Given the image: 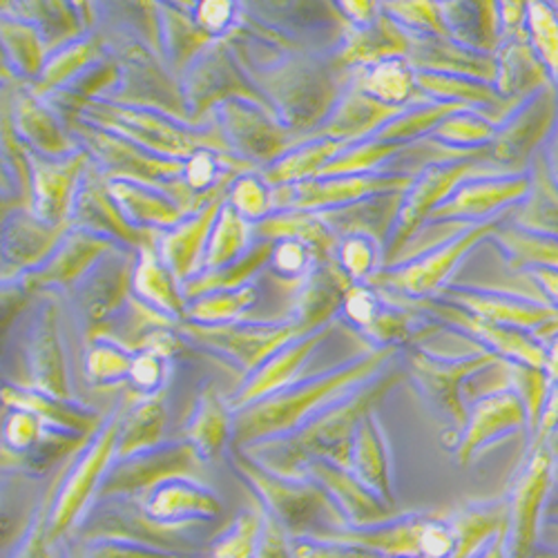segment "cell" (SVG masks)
Returning a JSON list of instances; mask_svg holds the SVG:
<instances>
[{
    "instance_id": "obj_1",
    "label": "cell",
    "mask_w": 558,
    "mask_h": 558,
    "mask_svg": "<svg viewBox=\"0 0 558 558\" xmlns=\"http://www.w3.org/2000/svg\"><path fill=\"white\" fill-rule=\"evenodd\" d=\"M402 383H407L404 362L393 368L387 366L376 378L319 409L295 432L259 440L242 449L266 470L282 476H304L306 462L313 458L331 460L349 468L351 447L360 423Z\"/></svg>"
},
{
    "instance_id": "obj_2",
    "label": "cell",
    "mask_w": 558,
    "mask_h": 558,
    "mask_svg": "<svg viewBox=\"0 0 558 558\" xmlns=\"http://www.w3.org/2000/svg\"><path fill=\"white\" fill-rule=\"evenodd\" d=\"M400 347L371 349L366 355L342 366L324 371V374L300 378L282 391L270 393L240 411L232 421L230 447H248L259 440L284 436L295 432L302 423L319 409L331 404L351 389L376 378L385 371Z\"/></svg>"
},
{
    "instance_id": "obj_3",
    "label": "cell",
    "mask_w": 558,
    "mask_h": 558,
    "mask_svg": "<svg viewBox=\"0 0 558 558\" xmlns=\"http://www.w3.org/2000/svg\"><path fill=\"white\" fill-rule=\"evenodd\" d=\"M230 462L264 514L282 523L291 536H311L344 525L327 492L313 478L270 472L238 447H230Z\"/></svg>"
},
{
    "instance_id": "obj_4",
    "label": "cell",
    "mask_w": 558,
    "mask_h": 558,
    "mask_svg": "<svg viewBox=\"0 0 558 558\" xmlns=\"http://www.w3.org/2000/svg\"><path fill=\"white\" fill-rule=\"evenodd\" d=\"M123 396L114 402L101 429L57 470V492L50 509V536L54 543L70 541L87 509L99 498L104 481L117 460Z\"/></svg>"
},
{
    "instance_id": "obj_5",
    "label": "cell",
    "mask_w": 558,
    "mask_h": 558,
    "mask_svg": "<svg viewBox=\"0 0 558 558\" xmlns=\"http://www.w3.org/2000/svg\"><path fill=\"white\" fill-rule=\"evenodd\" d=\"M97 538H123L191 556H204L210 549L204 525L161 523L148 514L138 496H104L92 502L70 541L89 543Z\"/></svg>"
},
{
    "instance_id": "obj_6",
    "label": "cell",
    "mask_w": 558,
    "mask_h": 558,
    "mask_svg": "<svg viewBox=\"0 0 558 558\" xmlns=\"http://www.w3.org/2000/svg\"><path fill=\"white\" fill-rule=\"evenodd\" d=\"M311 536L351 543L385 558H451L458 547L451 511H407L374 525H340Z\"/></svg>"
},
{
    "instance_id": "obj_7",
    "label": "cell",
    "mask_w": 558,
    "mask_h": 558,
    "mask_svg": "<svg viewBox=\"0 0 558 558\" xmlns=\"http://www.w3.org/2000/svg\"><path fill=\"white\" fill-rule=\"evenodd\" d=\"M500 360V355L478 349L470 355H440L413 347L407 353V380L413 385L417 396L434 411V415L445 425L442 442L456 447L464 425H468L470 407L462 400V387L470 376L483 366Z\"/></svg>"
},
{
    "instance_id": "obj_8",
    "label": "cell",
    "mask_w": 558,
    "mask_h": 558,
    "mask_svg": "<svg viewBox=\"0 0 558 558\" xmlns=\"http://www.w3.org/2000/svg\"><path fill=\"white\" fill-rule=\"evenodd\" d=\"M204 460L185 438H168L157 447L117 458L104 481V496H146L157 485L179 478L197 476Z\"/></svg>"
},
{
    "instance_id": "obj_9",
    "label": "cell",
    "mask_w": 558,
    "mask_h": 558,
    "mask_svg": "<svg viewBox=\"0 0 558 558\" xmlns=\"http://www.w3.org/2000/svg\"><path fill=\"white\" fill-rule=\"evenodd\" d=\"M554 485V460L545 449L527 451L521 470L507 498V554L509 558H532L538 547L543 509Z\"/></svg>"
},
{
    "instance_id": "obj_10",
    "label": "cell",
    "mask_w": 558,
    "mask_h": 558,
    "mask_svg": "<svg viewBox=\"0 0 558 558\" xmlns=\"http://www.w3.org/2000/svg\"><path fill=\"white\" fill-rule=\"evenodd\" d=\"M181 333L210 355L235 364L242 371V380L300 336L291 327H189Z\"/></svg>"
},
{
    "instance_id": "obj_11",
    "label": "cell",
    "mask_w": 558,
    "mask_h": 558,
    "mask_svg": "<svg viewBox=\"0 0 558 558\" xmlns=\"http://www.w3.org/2000/svg\"><path fill=\"white\" fill-rule=\"evenodd\" d=\"M517 432L530 434L527 409L519 393L509 389L487 396L470 407L468 425L453 447L456 462L460 468H468L483 449L514 436Z\"/></svg>"
},
{
    "instance_id": "obj_12",
    "label": "cell",
    "mask_w": 558,
    "mask_h": 558,
    "mask_svg": "<svg viewBox=\"0 0 558 558\" xmlns=\"http://www.w3.org/2000/svg\"><path fill=\"white\" fill-rule=\"evenodd\" d=\"M304 476L313 478L327 492L344 525H374L398 514L396 507L371 492L349 468H342L338 462L313 458L306 462Z\"/></svg>"
},
{
    "instance_id": "obj_13",
    "label": "cell",
    "mask_w": 558,
    "mask_h": 558,
    "mask_svg": "<svg viewBox=\"0 0 558 558\" xmlns=\"http://www.w3.org/2000/svg\"><path fill=\"white\" fill-rule=\"evenodd\" d=\"M138 498L153 519L174 525H206L223 511L217 492L197 481V476L170 478Z\"/></svg>"
},
{
    "instance_id": "obj_14",
    "label": "cell",
    "mask_w": 558,
    "mask_h": 558,
    "mask_svg": "<svg viewBox=\"0 0 558 558\" xmlns=\"http://www.w3.org/2000/svg\"><path fill=\"white\" fill-rule=\"evenodd\" d=\"M324 333L327 331L306 333L304 338H298L279 349L277 353H272L259 368H255L251 376H246L240 383L235 393L228 396L230 409L240 411L270 393L282 391L284 387L298 383L306 360L311 357L313 349L322 342Z\"/></svg>"
},
{
    "instance_id": "obj_15",
    "label": "cell",
    "mask_w": 558,
    "mask_h": 558,
    "mask_svg": "<svg viewBox=\"0 0 558 558\" xmlns=\"http://www.w3.org/2000/svg\"><path fill=\"white\" fill-rule=\"evenodd\" d=\"M438 315L447 319L451 327H458L460 331L470 333L481 344H485L487 351L511 360L523 362L530 366L545 368L547 364V347L532 333L517 327H505V324L489 322L485 317H478L474 313H464L453 306H440Z\"/></svg>"
},
{
    "instance_id": "obj_16",
    "label": "cell",
    "mask_w": 558,
    "mask_h": 558,
    "mask_svg": "<svg viewBox=\"0 0 558 558\" xmlns=\"http://www.w3.org/2000/svg\"><path fill=\"white\" fill-rule=\"evenodd\" d=\"M349 470L371 489L378 494L385 502L396 507V489H393V453L380 423L378 413H368L360 423L353 447Z\"/></svg>"
},
{
    "instance_id": "obj_17",
    "label": "cell",
    "mask_w": 558,
    "mask_h": 558,
    "mask_svg": "<svg viewBox=\"0 0 558 558\" xmlns=\"http://www.w3.org/2000/svg\"><path fill=\"white\" fill-rule=\"evenodd\" d=\"M3 404L29 409L38 417H43L48 425H54L81 436H95L106 423L104 413L81 402L78 398H59L52 393L38 391L34 387L14 385V383H5Z\"/></svg>"
},
{
    "instance_id": "obj_18",
    "label": "cell",
    "mask_w": 558,
    "mask_h": 558,
    "mask_svg": "<svg viewBox=\"0 0 558 558\" xmlns=\"http://www.w3.org/2000/svg\"><path fill=\"white\" fill-rule=\"evenodd\" d=\"M232 421L235 411L230 409L226 396L213 383H206L195 398L189 423L183 427V436L189 440L204 462L217 458L232 440Z\"/></svg>"
},
{
    "instance_id": "obj_19",
    "label": "cell",
    "mask_w": 558,
    "mask_h": 558,
    "mask_svg": "<svg viewBox=\"0 0 558 558\" xmlns=\"http://www.w3.org/2000/svg\"><path fill=\"white\" fill-rule=\"evenodd\" d=\"M168 398L159 396H134L123 391V413H121V429L117 458H125L144 449L161 445L168 429Z\"/></svg>"
},
{
    "instance_id": "obj_20",
    "label": "cell",
    "mask_w": 558,
    "mask_h": 558,
    "mask_svg": "<svg viewBox=\"0 0 558 558\" xmlns=\"http://www.w3.org/2000/svg\"><path fill=\"white\" fill-rule=\"evenodd\" d=\"M59 398H76L65 349L54 324H43L27 344V374L21 383Z\"/></svg>"
},
{
    "instance_id": "obj_21",
    "label": "cell",
    "mask_w": 558,
    "mask_h": 558,
    "mask_svg": "<svg viewBox=\"0 0 558 558\" xmlns=\"http://www.w3.org/2000/svg\"><path fill=\"white\" fill-rule=\"evenodd\" d=\"M451 300L462 304L470 313L485 317L505 327H517L523 331H536L545 322L558 315V308L545 304L541 300H525V298H511V295H489V293H474V291H456Z\"/></svg>"
},
{
    "instance_id": "obj_22",
    "label": "cell",
    "mask_w": 558,
    "mask_h": 558,
    "mask_svg": "<svg viewBox=\"0 0 558 558\" xmlns=\"http://www.w3.org/2000/svg\"><path fill=\"white\" fill-rule=\"evenodd\" d=\"M492 228L494 226H481L474 232H470V235H464V238L447 244L445 248L436 251L427 259L411 264L409 268H404L402 272H398L393 277V284L411 295L432 293L438 284L445 282V277L451 272V268L458 264V259L468 253L481 238H485Z\"/></svg>"
},
{
    "instance_id": "obj_23",
    "label": "cell",
    "mask_w": 558,
    "mask_h": 558,
    "mask_svg": "<svg viewBox=\"0 0 558 558\" xmlns=\"http://www.w3.org/2000/svg\"><path fill=\"white\" fill-rule=\"evenodd\" d=\"M134 351L112 338H95L83 357V380L89 387L112 389L128 387L130 371L134 364Z\"/></svg>"
},
{
    "instance_id": "obj_24",
    "label": "cell",
    "mask_w": 558,
    "mask_h": 558,
    "mask_svg": "<svg viewBox=\"0 0 558 558\" xmlns=\"http://www.w3.org/2000/svg\"><path fill=\"white\" fill-rule=\"evenodd\" d=\"M54 492H57V474L52 478V485L40 496L29 523L12 541L14 547L8 554V558H63L65 541L54 543L50 536V509H52Z\"/></svg>"
},
{
    "instance_id": "obj_25",
    "label": "cell",
    "mask_w": 558,
    "mask_h": 558,
    "mask_svg": "<svg viewBox=\"0 0 558 558\" xmlns=\"http://www.w3.org/2000/svg\"><path fill=\"white\" fill-rule=\"evenodd\" d=\"M264 527V509L255 505L244 509L232 523L210 543L208 558H255Z\"/></svg>"
},
{
    "instance_id": "obj_26",
    "label": "cell",
    "mask_w": 558,
    "mask_h": 558,
    "mask_svg": "<svg viewBox=\"0 0 558 558\" xmlns=\"http://www.w3.org/2000/svg\"><path fill=\"white\" fill-rule=\"evenodd\" d=\"M551 389V378L545 368L530 366L523 362H511V391H517L523 400L530 417V438L536 434L541 415Z\"/></svg>"
},
{
    "instance_id": "obj_27",
    "label": "cell",
    "mask_w": 558,
    "mask_h": 558,
    "mask_svg": "<svg viewBox=\"0 0 558 558\" xmlns=\"http://www.w3.org/2000/svg\"><path fill=\"white\" fill-rule=\"evenodd\" d=\"M500 242L514 257L517 266L556 268L558 270V238L541 235L532 230H509Z\"/></svg>"
},
{
    "instance_id": "obj_28",
    "label": "cell",
    "mask_w": 558,
    "mask_h": 558,
    "mask_svg": "<svg viewBox=\"0 0 558 558\" xmlns=\"http://www.w3.org/2000/svg\"><path fill=\"white\" fill-rule=\"evenodd\" d=\"M3 453L23 456L40 440L48 423L29 409L3 404Z\"/></svg>"
},
{
    "instance_id": "obj_29",
    "label": "cell",
    "mask_w": 558,
    "mask_h": 558,
    "mask_svg": "<svg viewBox=\"0 0 558 558\" xmlns=\"http://www.w3.org/2000/svg\"><path fill=\"white\" fill-rule=\"evenodd\" d=\"M170 385V357L157 351H138L128 378L125 391L134 396H159L166 393Z\"/></svg>"
},
{
    "instance_id": "obj_30",
    "label": "cell",
    "mask_w": 558,
    "mask_h": 558,
    "mask_svg": "<svg viewBox=\"0 0 558 558\" xmlns=\"http://www.w3.org/2000/svg\"><path fill=\"white\" fill-rule=\"evenodd\" d=\"M78 547L83 558H202L191 554H174L123 538H97L89 543H78Z\"/></svg>"
},
{
    "instance_id": "obj_31",
    "label": "cell",
    "mask_w": 558,
    "mask_h": 558,
    "mask_svg": "<svg viewBox=\"0 0 558 558\" xmlns=\"http://www.w3.org/2000/svg\"><path fill=\"white\" fill-rule=\"evenodd\" d=\"M295 558H385L376 551L331 541V538H315V536H291Z\"/></svg>"
},
{
    "instance_id": "obj_32",
    "label": "cell",
    "mask_w": 558,
    "mask_h": 558,
    "mask_svg": "<svg viewBox=\"0 0 558 558\" xmlns=\"http://www.w3.org/2000/svg\"><path fill=\"white\" fill-rule=\"evenodd\" d=\"M530 23L534 32L536 48L558 78V19L543 3H532Z\"/></svg>"
},
{
    "instance_id": "obj_33",
    "label": "cell",
    "mask_w": 558,
    "mask_h": 558,
    "mask_svg": "<svg viewBox=\"0 0 558 558\" xmlns=\"http://www.w3.org/2000/svg\"><path fill=\"white\" fill-rule=\"evenodd\" d=\"M251 302H253V293H248V291L228 293V295H221V298H210V300H204L193 311V317L199 319V322H206V324H219V322L235 317Z\"/></svg>"
},
{
    "instance_id": "obj_34",
    "label": "cell",
    "mask_w": 558,
    "mask_h": 558,
    "mask_svg": "<svg viewBox=\"0 0 558 558\" xmlns=\"http://www.w3.org/2000/svg\"><path fill=\"white\" fill-rule=\"evenodd\" d=\"M527 191V183L525 181H517V183H505V185H498V189H487L478 195H470L464 197L462 202H458L453 206V210H460V213H470V215H478L483 210H489L498 204H505L509 199H517L521 197L523 193Z\"/></svg>"
},
{
    "instance_id": "obj_35",
    "label": "cell",
    "mask_w": 558,
    "mask_h": 558,
    "mask_svg": "<svg viewBox=\"0 0 558 558\" xmlns=\"http://www.w3.org/2000/svg\"><path fill=\"white\" fill-rule=\"evenodd\" d=\"M255 558H295L291 534L284 530L282 523H277L268 514H264V527Z\"/></svg>"
},
{
    "instance_id": "obj_36",
    "label": "cell",
    "mask_w": 558,
    "mask_h": 558,
    "mask_svg": "<svg viewBox=\"0 0 558 558\" xmlns=\"http://www.w3.org/2000/svg\"><path fill=\"white\" fill-rule=\"evenodd\" d=\"M272 266L279 275H284V277H291V279L302 277L308 266V246L298 240H289L284 244H279L272 251Z\"/></svg>"
},
{
    "instance_id": "obj_37",
    "label": "cell",
    "mask_w": 558,
    "mask_h": 558,
    "mask_svg": "<svg viewBox=\"0 0 558 558\" xmlns=\"http://www.w3.org/2000/svg\"><path fill=\"white\" fill-rule=\"evenodd\" d=\"M558 427V380L551 383V389H549V396H547V402H545V409H543V415H541V423H538V429L536 434L530 438V447L527 451H534L543 445V440L551 434V429Z\"/></svg>"
},
{
    "instance_id": "obj_38",
    "label": "cell",
    "mask_w": 558,
    "mask_h": 558,
    "mask_svg": "<svg viewBox=\"0 0 558 558\" xmlns=\"http://www.w3.org/2000/svg\"><path fill=\"white\" fill-rule=\"evenodd\" d=\"M532 275L538 282L541 291L545 293V298L549 300V304L558 308V270L556 268H534Z\"/></svg>"
},
{
    "instance_id": "obj_39",
    "label": "cell",
    "mask_w": 558,
    "mask_h": 558,
    "mask_svg": "<svg viewBox=\"0 0 558 558\" xmlns=\"http://www.w3.org/2000/svg\"><path fill=\"white\" fill-rule=\"evenodd\" d=\"M505 530H507V523H505V527H500L487 543H483L470 558H509Z\"/></svg>"
},
{
    "instance_id": "obj_40",
    "label": "cell",
    "mask_w": 558,
    "mask_h": 558,
    "mask_svg": "<svg viewBox=\"0 0 558 558\" xmlns=\"http://www.w3.org/2000/svg\"><path fill=\"white\" fill-rule=\"evenodd\" d=\"M545 371L549 374L551 383L558 380V336H554L547 342V364H545Z\"/></svg>"
},
{
    "instance_id": "obj_41",
    "label": "cell",
    "mask_w": 558,
    "mask_h": 558,
    "mask_svg": "<svg viewBox=\"0 0 558 558\" xmlns=\"http://www.w3.org/2000/svg\"><path fill=\"white\" fill-rule=\"evenodd\" d=\"M543 519L558 521V483H554L549 489V496H547L545 509H543Z\"/></svg>"
},
{
    "instance_id": "obj_42",
    "label": "cell",
    "mask_w": 558,
    "mask_h": 558,
    "mask_svg": "<svg viewBox=\"0 0 558 558\" xmlns=\"http://www.w3.org/2000/svg\"><path fill=\"white\" fill-rule=\"evenodd\" d=\"M538 449H545L554 462H558V427L551 429V434L543 440V445Z\"/></svg>"
},
{
    "instance_id": "obj_43",
    "label": "cell",
    "mask_w": 558,
    "mask_h": 558,
    "mask_svg": "<svg viewBox=\"0 0 558 558\" xmlns=\"http://www.w3.org/2000/svg\"><path fill=\"white\" fill-rule=\"evenodd\" d=\"M63 558H83V554H81V547H78V543H65V547H63Z\"/></svg>"
},
{
    "instance_id": "obj_44",
    "label": "cell",
    "mask_w": 558,
    "mask_h": 558,
    "mask_svg": "<svg viewBox=\"0 0 558 558\" xmlns=\"http://www.w3.org/2000/svg\"><path fill=\"white\" fill-rule=\"evenodd\" d=\"M532 558H558V549H547V547H536Z\"/></svg>"
},
{
    "instance_id": "obj_45",
    "label": "cell",
    "mask_w": 558,
    "mask_h": 558,
    "mask_svg": "<svg viewBox=\"0 0 558 558\" xmlns=\"http://www.w3.org/2000/svg\"><path fill=\"white\" fill-rule=\"evenodd\" d=\"M554 483H558V462H554Z\"/></svg>"
},
{
    "instance_id": "obj_46",
    "label": "cell",
    "mask_w": 558,
    "mask_h": 558,
    "mask_svg": "<svg viewBox=\"0 0 558 558\" xmlns=\"http://www.w3.org/2000/svg\"><path fill=\"white\" fill-rule=\"evenodd\" d=\"M404 558H421V556H404Z\"/></svg>"
}]
</instances>
